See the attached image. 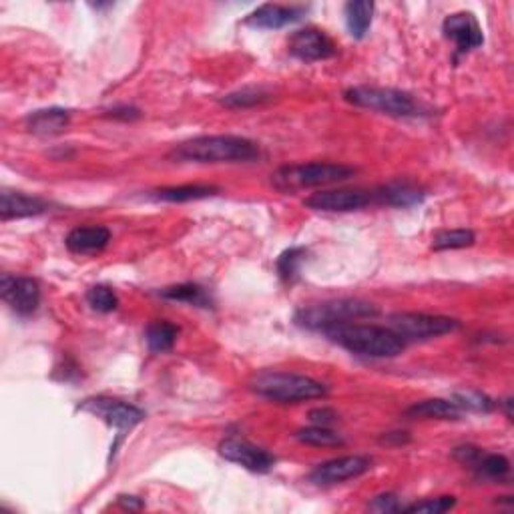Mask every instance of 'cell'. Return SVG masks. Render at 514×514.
Segmentation results:
<instances>
[{
    "label": "cell",
    "mask_w": 514,
    "mask_h": 514,
    "mask_svg": "<svg viewBox=\"0 0 514 514\" xmlns=\"http://www.w3.org/2000/svg\"><path fill=\"white\" fill-rule=\"evenodd\" d=\"M169 157L179 163H249L259 157V147L237 135H203L179 143Z\"/></svg>",
    "instance_id": "1"
},
{
    "label": "cell",
    "mask_w": 514,
    "mask_h": 514,
    "mask_svg": "<svg viewBox=\"0 0 514 514\" xmlns=\"http://www.w3.org/2000/svg\"><path fill=\"white\" fill-rule=\"evenodd\" d=\"M119 504L125 509H143V502L137 497H119Z\"/></svg>",
    "instance_id": "37"
},
{
    "label": "cell",
    "mask_w": 514,
    "mask_h": 514,
    "mask_svg": "<svg viewBox=\"0 0 514 514\" xmlns=\"http://www.w3.org/2000/svg\"><path fill=\"white\" fill-rule=\"evenodd\" d=\"M344 99L356 106H362V109L378 111L398 119L426 115L422 105L410 93L392 89V86H354V89L344 93Z\"/></svg>",
    "instance_id": "6"
},
{
    "label": "cell",
    "mask_w": 514,
    "mask_h": 514,
    "mask_svg": "<svg viewBox=\"0 0 514 514\" xmlns=\"http://www.w3.org/2000/svg\"><path fill=\"white\" fill-rule=\"evenodd\" d=\"M356 176L354 167H348L344 163H299V165H286L279 167L274 176H271V183L274 187L284 191V193H294L302 189H312V187H326L334 186V183L346 181Z\"/></svg>",
    "instance_id": "4"
},
{
    "label": "cell",
    "mask_w": 514,
    "mask_h": 514,
    "mask_svg": "<svg viewBox=\"0 0 514 514\" xmlns=\"http://www.w3.org/2000/svg\"><path fill=\"white\" fill-rule=\"evenodd\" d=\"M309 420L317 426H329L338 420V414L329 408H316L309 412Z\"/></svg>",
    "instance_id": "35"
},
{
    "label": "cell",
    "mask_w": 514,
    "mask_h": 514,
    "mask_svg": "<svg viewBox=\"0 0 514 514\" xmlns=\"http://www.w3.org/2000/svg\"><path fill=\"white\" fill-rule=\"evenodd\" d=\"M0 296L15 314L31 316L41 304V286L33 277L3 274V277H0Z\"/></svg>",
    "instance_id": "9"
},
{
    "label": "cell",
    "mask_w": 514,
    "mask_h": 514,
    "mask_svg": "<svg viewBox=\"0 0 514 514\" xmlns=\"http://www.w3.org/2000/svg\"><path fill=\"white\" fill-rule=\"evenodd\" d=\"M474 241H477V236L470 229H446V231H438L432 239V247L436 251H446V249H462V247H470Z\"/></svg>",
    "instance_id": "27"
},
{
    "label": "cell",
    "mask_w": 514,
    "mask_h": 514,
    "mask_svg": "<svg viewBox=\"0 0 514 514\" xmlns=\"http://www.w3.org/2000/svg\"><path fill=\"white\" fill-rule=\"evenodd\" d=\"M111 241V231L103 226L75 227L65 239V246L73 254H99Z\"/></svg>",
    "instance_id": "18"
},
{
    "label": "cell",
    "mask_w": 514,
    "mask_h": 514,
    "mask_svg": "<svg viewBox=\"0 0 514 514\" xmlns=\"http://www.w3.org/2000/svg\"><path fill=\"white\" fill-rule=\"evenodd\" d=\"M159 296L165 299H171V302H186V304L199 306V307L211 306V297L207 296L206 289L197 284H179V286L165 287L161 289Z\"/></svg>",
    "instance_id": "24"
},
{
    "label": "cell",
    "mask_w": 514,
    "mask_h": 514,
    "mask_svg": "<svg viewBox=\"0 0 514 514\" xmlns=\"http://www.w3.org/2000/svg\"><path fill=\"white\" fill-rule=\"evenodd\" d=\"M386 326L408 344V342H426V339L452 334L460 328V322L459 319L446 316L402 312V314H392L388 317Z\"/></svg>",
    "instance_id": "7"
},
{
    "label": "cell",
    "mask_w": 514,
    "mask_h": 514,
    "mask_svg": "<svg viewBox=\"0 0 514 514\" xmlns=\"http://www.w3.org/2000/svg\"><path fill=\"white\" fill-rule=\"evenodd\" d=\"M219 189L213 186H179V187H163L155 189L151 193L153 199L157 201H169V203H187V201H199L217 196Z\"/></svg>",
    "instance_id": "21"
},
{
    "label": "cell",
    "mask_w": 514,
    "mask_h": 514,
    "mask_svg": "<svg viewBox=\"0 0 514 514\" xmlns=\"http://www.w3.org/2000/svg\"><path fill=\"white\" fill-rule=\"evenodd\" d=\"M480 454H482V450L477 448V446H470V444L454 448V459L459 460L460 464H464V467H470V469L474 467V464H477V460L480 459Z\"/></svg>",
    "instance_id": "34"
},
{
    "label": "cell",
    "mask_w": 514,
    "mask_h": 514,
    "mask_svg": "<svg viewBox=\"0 0 514 514\" xmlns=\"http://www.w3.org/2000/svg\"><path fill=\"white\" fill-rule=\"evenodd\" d=\"M219 454L223 459L239 464L249 472L266 474L276 467V456H271L267 450L251 444L241 438H226L219 442Z\"/></svg>",
    "instance_id": "12"
},
{
    "label": "cell",
    "mask_w": 514,
    "mask_h": 514,
    "mask_svg": "<svg viewBox=\"0 0 514 514\" xmlns=\"http://www.w3.org/2000/svg\"><path fill=\"white\" fill-rule=\"evenodd\" d=\"M442 33L456 45V55H467L482 46V28L472 13H454L444 18Z\"/></svg>",
    "instance_id": "14"
},
{
    "label": "cell",
    "mask_w": 514,
    "mask_h": 514,
    "mask_svg": "<svg viewBox=\"0 0 514 514\" xmlns=\"http://www.w3.org/2000/svg\"><path fill=\"white\" fill-rule=\"evenodd\" d=\"M374 203V193L364 189H329V191H317L314 196H309L304 206L314 211H326V213H348L364 209Z\"/></svg>",
    "instance_id": "11"
},
{
    "label": "cell",
    "mask_w": 514,
    "mask_h": 514,
    "mask_svg": "<svg viewBox=\"0 0 514 514\" xmlns=\"http://www.w3.org/2000/svg\"><path fill=\"white\" fill-rule=\"evenodd\" d=\"M306 256H307L306 247L286 249L284 254L277 257V271L281 279L287 281V284H294L299 276V267H302V264L306 261Z\"/></svg>",
    "instance_id": "28"
},
{
    "label": "cell",
    "mask_w": 514,
    "mask_h": 514,
    "mask_svg": "<svg viewBox=\"0 0 514 514\" xmlns=\"http://www.w3.org/2000/svg\"><path fill=\"white\" fill-rule=\"evenodd\" d=\"M287 51L296 59L304 63H316L332 59L336 55V45L324 31L319 28H302L296 31L287 41Z\"/></svg>",
    "instance_id": "13"
},
{
    "label": "cell",
    "mask_w": 514,
    "mask_h": 514,
    "mask_svg": "<svg viewBox=\"0 0 514 514\" xmlns=\"http://www.w3.org/2000/svg\"><path fill=\"white\" fill-rule=\"evenodd\" d=\"M372 469V460L368 456H342V459H334L317 464V467L309 472V482H314L316 487H334V484H342L346 480H352L362 477Z\"/></svg>",
    "instance_id": "10"
},
{
    "label": "cell",
    "mask_w": 514,
    "mask_h": 514,
    "mask_svg": "<svg viewBox=\"0 0 514 514\" xmlns=\"http://www.w3.org/2000/svg\"><path fill=\"white\" fill-rule=\"evenodd\" d=\"M269 95L264 89H241L236 93H229L221 103L229 106V109H247V106H256L266 103Z\"/></svg>",
    "instance_id": "30"
},
{
    "label": "cell",
    "mask_w": 514,
    "mask_h": 514,
    "mask_svg": "<svg viewBox=\"0 0 514 514\" xmlns=\"http://www.w3.org/2000/svg\"><path fill=\"white\" fill-rule=\"evenodd\" d=\"M177 336H179V328L176 324L159 319V322L149 324L147 332H145V342H147L151 352L163 354L169 352L171 348L176 346Z\"/></svg>",
    "instance_id": "23"
},
{
    "label": "cell",
    "mask_w": 514,
    "mask_h": 514,
    "mask_svg": "<svg viewBox=\"0 0 514 514\" xmlns=\"http://www.w3.org/2000/svg\"><path fill=\"white\" fill-rule=\"evenodd\" d=\"M86 304H89L95 312L111 314L117 309L119 297L109 286H93L89 292H86Z\"/></svg>",
    "instance_id": "29"
},
{
    "label": "cell",
    "mask_w": 514,
    "mask_h": 514,
    "mask_svg": "<svg viewBox=\"0 0 514 514\" xmlns=\"http://www.w3.org/2000/svg\"><path fill=\"white\" fill-rule=\"evenodd\" d=\"M296 438L302 444L317 446V448H338V446L346 444V440L342 438V434L329 430L328 426H317V424L309 426V428L297 430Z\"/></svg>",
    "instance_id": "25"
},
{
    "label": "cell",
    "mask_w": 514,
    "mask_h": 514,
    "mask_svg": "<svg viewBox=\"0 0 514 514\" xmlns=\"http://www.w3.org/2000/svg\"><path fill=\"white\" fill-rule=\"evenodd\" d=\"M454 402L460 406V410H472V412H490L494 408V402L489 396L480 392H460L454 396Z\"/></svg>",
    "instance_id": "32"
},
{
    "label": "cell",
    "mask_w": 514,
    "mask_h": 514,
    "mask_svg": "<svg viewBox=\"0 0 514 514\" xmlns=\"http://www.w3.org/2000/svg\"><path fill=\"white\" fill-rule=\"evenodd\" d=\"M249 390L277 404H297L328 396L322 382L287 372H259L249 380Z\"/></svg>",
    "instance_id": "3"
},
{
    "label": "cell",
    "mask_w": 514,
    "mask_h": 514,
    "mask_svg": "<svg viewBox=\"0 0 514 514\" xmlns=\"http://www.w3.org/2000/svg\"><path fill=\"white\" fill-rule=\"evenodd\" d=\"M79 410L89 412L115 430H131L145 420V412L135 404L117 400L109 396L86 398L79 404Z\"/></svg>",
    "instance_id": "8"
},
{
    "label": "cell",
    "mask_w": 514,
    "mask_h": 514,
    "mask_svg": "<svg viewBox=\"0 0 514 514\" xmlns=\"http://www.w3.org/2000/svg\"><path fill=\"white\" fill-rule=\"evenodd\" d=\"M374 193V201L380 203V206H390V207H414L420 206L426 199V191L416 186L412 181H390L386 186L378 187Z\"/></svg>",
    "instance_id": "16"
},
{
    "label": "cell",
    "mask_w": 514,
    "mask_h": 514,
    "mask_svg": "<svg viewBox=\"0 0 514 514\" xmlns=\"http://www.w3.org/2000/svg\"><path fill=\"white\" fill-rule=\"evenodd\" d=\"M26 129L35 135H59L71 125V111L61 109V106H51V109H38L25 119Z\"/></svg>",
    "instance_id": "19"
},
{
    "label": "cell",
    "mask_w": 514,
    "mask_h": 514,
    "mask_svg": "<svg viewBox=\"0 0 514 514\" xmlns=\"http://www.w3.org/2000/svg\"><path fill=\"white\" fill-rule=\"evenodd\" d=\"M378 314L380 312H378L374 304L362 302V299H332V302L297 309L296 324L299 328L312 329V332L324 334L328 328L356 322V319L362 317H376Z\"/></svg>",
    "instance_id": "5"
},
{
    "label": "cell",
    "mask_w": 514,
    "mask_h": 514,
    "mask_svg": "<svg viewBox=\"0 0 514 514\" xmlns=\"http://www.w3.org/2000/svg\"><path fill=\"white\" fill-rule=\"evenodd\" d=\"M346 15V25L348 31L354 38H364L370 31L372 16H374V3H368V0H358V3H348L344 6Z\"/></svg>",
    "instance_id": "22"
},
{
    "label": "cell",
    "mask_w": 514,
    "mask_h": 514,
    "mask_svg": "<svg viewBox=\"0 0 514 514\" xmlns=\"http://www.w3.org/2000/svg\"><path fill=\"white\" fill-rule=\"evenodd\" d=\"M307 13L306 6H284V5H261L246 18V25L264 31H277L287 25L297 23Z\"/></svg>",
    "instance_id": "15"
},
{
    "label": "cell",
    "mask_w": 514,
    "mask_h": 514,
    "mask_svg": "<svg viewBox=\"0 0 514 514\" xmlns=\"http://www.w3.org/2000/svg\"><path fill=\"white\" fill-rule=\"evenodd\" d=\"M472 470L477 472L479 479L484 480H502L509 477L510 462L502 454H480V459L474 464Z\"/></svg>",
    "instance_id": "26"
},
{
    "label": "cell",
    "mask_w": 514,
    "mask_h": 514,
    "mask_svg": "<svg viewBox=\"0 0 514 514\" xmlns=\"http://www.w3.org/2000/svg\"><path fill=\"white\" fill-rule=\"evenodd\" d=\"M324 336L350 354L366 358H396L406 348L404 339L388 326L348 322L328 328Z\"/></svg>",
    "instance_id": "2"
},
{
    "label": "cell",
    "mask_w": 514,
    "mask_h": 514,
    "mask_svg": "<svg viewBox=\"0 0 514 514\" xmlns=\"http://www.w3.org/2000/svg\"><path fill=\"white\" fill-rule=\"evenodd\" d=\"M368 509L374 510V512H402V504L398 500L396 494H380V497H376L370 504H368Z\"/></svg>",
    "instance_id": "33"
},
{
    "label": "cell",
    "mask_w": 514,
    "mask_h": 514,
    "mask_svg": "<svg viewBox=\"0 0 514 514\" xmlns=\"http://www.w3.org/2000/svg\"><path fill=\"white\" fill-rule=\"evenodd\" d=\"M456 507L454 497H438V499H428L422 502H414L410 507H404L402 512H412V514H442L448 512Z\"/></svg>",
    "instance_id": "31"
},
{
    "label": "cell",
    "mask_w": 514,
    "mask_h": 514,
    "mask_svg": "<svg viewBox=\"0 0 514 514\" xmlns=\"http://www.w3.org/2000/svg\"><path fill=\"white\" fill-rule=\"evenodd\" d=\"M48 209V203L41 197L26 196L23 191H8L5 189L0 196V217L3 221L23 219L41 216Z\"/></svg>",
    "instance_id": "17"
},
{
    "label": "cell",
    "mask_w": 514,
    "mask_h": 514,
    "mask_svg": "<svg viewBox=\"0 0 514 514\" xmlns=\"http://www.w3.org/2000/svg\"><path fill=\"white\" fill-rule=\"evenodd\" d=\"M109 117L113 119H123V121H133V119H139L141 117V111L135 109V106H115V109L109 111Z\"/></svg>",
    "instance_id": "36"
},
{
    "label": "cell",
    "mask_w": 514,
    "mask_h": 514,
    "mask_svg": "<svg viewBox=\"0 0 514 514\" xmlns=\"http://www.w3.org/2000/svg\"><path fill=\"white\" fill-rule=\"evenodd\" d=\"M408 418L416 420H459L462 416L460 406L454 400H442V398H432V400H424L410 406L406 410Z\"/></svg>",
    "instance_id": "20"
}]
</instances>
